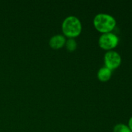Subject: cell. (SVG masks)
<instances>
[{"mask_svg":"<svg viewBox=\"0 0 132 132\" xmlns=\"http://www.w3.org/2000/svg\"><path fill=\"white\" fill-rule=\"evenodd\" d=\"M65 46L67 50H69L70 52H72L76 49L77 43L74 38H69L66 41Z\"/></svg>","mask_w":132,"mask_h":132,"instance_id":"52a82bcc","label":"cell"},{"mask_svg":"<svg viewBox=\"0 0 132 132\" xmlns=\"http://www.w3.org/2000/svg\"><path fill=\"white\" fill-rule=\"evenodd\" d=\"M122 58L119 52L115 50H108L104 54V63L105 67L111 70L118 68L121 64Z\"/></svg>","mask_w":132,"mask_h":132,"instance_id":"277c9868","label":"cell"},{"mask_svg":"<svg viewBox=\"0 0 132 132\" xmlns=\"http://www.w3.org/2000/svg\"><path fill=\"white\" fill-rule=\"evenodd\" d=\"M112 75V70L105 66L101 67L97 72V77L101 81H106L109 80Z\"/></svg>","mask_w":132,"mask_h":132,"instance_id":"8992f818","label":"cell"},{"mask_svg":"<svg viewBox=\"0 0 132 132\" xmlns=\"http://www.w3.org/2000/svg\"><path fill=\"white\" fill-rule=\"evenodd\" d=\"M113 132H131L128 125L123 123H119L114 126Z\"/></svg>","mask_w":132,"mask_h":132,"instance_id":"ba28073f","label":"cell"},{"mask_svg":"<svg viewBox=\"0 0 132 132\" xmlns=\"http://www.w3.org/2000/svg\"><path fill=\"white\" fill-rule=\"evenodd\" d=\"M66 39L63 35L55 34L49 40V45L54 49H59L65 45Z\"/></svg>","mask_w":132,"mask_h":132,"instance_id":"5b68a950","label":"cell"},{"mask_svg":"<svg viewBox=\"0 0 132 132\" xmlns=\"http://www.w3.org/2000/svg\"><path fill=\"white\" fill-rule=\"evenodd\" d=\"M117 22L113 15L106 13L97 14L94 19V25L102 33L111 32L116 27Z\"/></svg>","mask_w":132,"mask_h":132,"instance_id":"6da1fadb","label":"cell"},{"mask_svg":"<svg viewBox=\"0 0 132 132\" xmlns=\"http://www.w3.org/2000/svg\"><path fill=\"white\" fill-rule=\"evenodd\" d=\"M128 126L130 128V130H131L132 132V117H130L128 120Z\"/></svg>","mask_w":132,"mask_h":132,"instance_id":"9c48e42d","label":"cell"},{"mask_svg":"<svg viewBox=\"0 0 132 132\" xmlns=\"http://www.w3.org/2000/svg\"><path fill=\"white\" fill-rule=\"evenodd\" d=\"M62 30L66 36L74 38L81 34L82 24L78 18L75 15H68L63 20Z\"/></svg>","mask_w":132,"mask_h":132,"instance_id":"7a4b0ae2","label":"cell"},{"mask_svg":"<svg viewBox=\"0 0 132 132\" xmlns=\"http://www.w3.org/2000/svg\"><path fill=\"white\" fill-rule=\"evenodd\" d=\"M119 38L113 32L103 33L99 39V45L104 50H112L116 48L119 44Z\"/></svg>","mask_w":132,"mask_h":132,"instance_id":"3957f363","label":"cell"}]
</instances>
